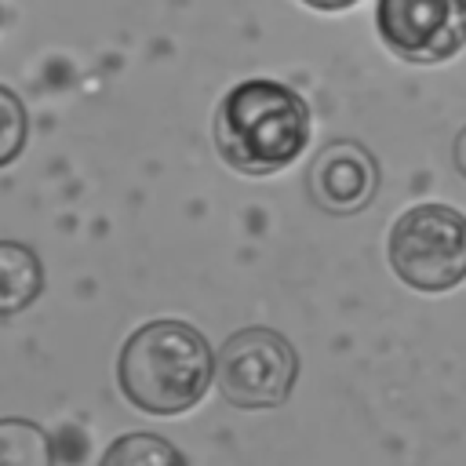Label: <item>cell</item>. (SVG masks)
<instances>
[{
    "mask_svg": "<svg viewBox=\"0 0 466 466\" xmlns=\"http://www.w3.org/2000/svg\"><path fill=\"white\" fill-rule=\"evenodd\" d=\"M25 131H29V120H25V106L18 102V95L11 87L0 84V167L11 164L22 146H25Z\"/></svg>",
    "mask_w": 466,
    "mask_h": 466,
    "instance_id": "10",
    "label": "cell"
},
{
    "mask_svg": "<svg viewBox=\"0 0 466 466\" xmlns=\"http://www.w3.org/2000/svg\"><path fill=\"white\" fill-rule=\"evenodd\" d=\"M0 466H55L51 437L29 419H0Z\"/></svg>",
    "mask_w": 466,
    "mask_h": 466,
    "instance_id": "8",
    "label": "cell"
},
{
    "mask_svg": "<svg viewBox=\"0 0 466 466\" xmlns=\"http://www.w3.org/2000/svg\"><path fill=\"white\" fill-rule=\"evenodd\" d=\"M375 29L397 58L433 66L466 44V0H379Z\"/></svg>",
    "mask_w": 466,
    "mask_h": 466,
    "instance_id": "5",
    "label": "cell"
},
{
    "mask_svg": "<svg viewBox=\"0 0 466 466\" xmlns=\"http://www.w3.org/2000/svg\"><path fill=\"white\" fill-rule=\"evenodd\" d=\"M455 167H459V175L466 178V127H462L459 138H455Z\"/></svg>",
    "mask_w": 466,
    "mask_h": 466,
    "instance_id": "12",
    "label": "cell"
},
{
    "mask_svg": "<svg viewBox=\"0 0 466 466\" xmlns=\"http://www.w3.org/2000/svg\"><path fill=\"white\" fill-rule=\"evenodd\" d=\"M375 189H379L375 157L350 138L324 146L309 167V193L324 211L353 215V211L368 208Z\"/></svg>",
    "mask_w": 466,
    "mask_h": 466,
    "instance_id": "6",
    "label": "cell"
},
{
    "mask_svg": "<svg viewBox=\"0 0 466 466\" xmlns=\"http://www.w3.org/2000/svg\"><path fill=\"white\" fill-rule=\"evenodd\" d=\"M309 142V106L280 80H240L215 109V146L240 175H273Z\"/></svg>",
    "mask_w": 466,
    "mask_h": 466,
    "instance_id": "1",
    "label": "cell"
},
{
    "mask_svg": "<svg viewBox=\"0 0 466 466\" xmlns=\"http://www.w3.org/2000/svg\"><path fill=\"white\" fill-rule=\"evenodd\" d=\"M215 379L208 339L186 320H149L120 350V390L149 415L189 411Z\"/></svg>",
    "mask_w": 466,
    "mask_h": 466,
    "instance_id": "2",
    "label": "cell"
},
{
    "mask_svg": "<svg viewBox=\"0 0 466 466\" xmlns=\"http://www.w3.org/2000/svg\"><path fill=\"white\" fill-rule=\"evenodd\" d=\"M98 466H186V455L157 433H124L102 451Z\"/></svg>",
    "mask_w": 466,
    "mask_h": 466,
    "instance_id": "9",
    "label": "cell"
},
{
    "mask_svg": "<svg viewBox=\"0 0 466 466\" xmlns=\"http://www.w3.org/2000/svg\"><path fill=\"white\" fill-rule=\"evenodd\" d=\"M299 379V357L273 328H244L229 335L215 360V382L233 408H277Z\"/></svg>",
    "mask_w": 466,
    "mask_h": 466,
    "instance_id": "4",
    "label": "cell"
},
{
    "mask_svg": "<svg viewBox=\"0 0 466 466\" xmlns=\"http://www.w3.org/2000/svg\"><path fill=\"white\" fill-rule=\"evenodd\" d=\"M44 291V266L33 248L0 240V313L11 317L25 309Z\"/></svg>",
    "mask_w": 466,
    "mask_h": 466,
    "instance_id": "7",
    "label": "cell"
},
{
    "mask_svg": "<svg viewBox=\"0 0 466 466\" xmlns=\"http://www.w3.org/2000/svg\"><path fill=\"white\" fill-rule=\"evenodd\" d=\"M390 266L415 291H448L466 277V215L415 204L390 229Z\"/></svg>",
    "mask_w": 466,
    "mask_h": 466,
    "instance_id": "3",
    "label": "cell"
},
{
    "mask_svg": "<svg viewBox=\"0 0 466 466\" xmlns=\"http://www.w3.org/2000/svg\"><path fill=\"white\" fill-rule=\"evenodd\" d=\"M302 4H309V7H317V11H346V7H353L357 0H302Z\"/></svg>",
    "mask_w": 466,
    "mask_h": 466,
    "instance_id": "11",
    "label": "cell"
}]
</instances>
